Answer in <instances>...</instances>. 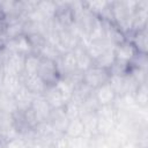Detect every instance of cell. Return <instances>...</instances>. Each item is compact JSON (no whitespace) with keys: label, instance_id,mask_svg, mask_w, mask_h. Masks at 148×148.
<instances>
[{"label":"cell","instance_id":"cell-9","mask_svg":"<svg viewBox=\"0 0 148 148\" xmlns=\"http://www.w3.org/2000/svg\"><path fill=\"white\" fill-rule=\"evenodd\" d=\"M22 84L35 96H40L44 95L47 84L42 80V77L38 74L35 75H22L21 76Z\"/></svg>","mask_w":148,"mask_h":148},{"label":"cell","instance_id":"cell-5","mask_svg":"<svg viewBox=\"0 0 148 148\" xmlns=\"http://www.w3.org/2000/svg\"><path fill=\"white\" fill-rule=\"evenodd\" d=\"M136 56H138V51L132 44V42L128 39H125L124 42L117 44L114 47V57L117 61L132 65Z\"/></svg>","mask_w":148,"mask_h":148},{"label":"cell","instance_id":"cell-7","mask_svg":"<svg viewBox=\"0 0 148 148\" xmlns=\"http://www.w3.org/2000/svg\"><path fill=\"white\" fill-rule=\"evenodd\" d=\"M94 97L99 106H110L114 103L118 96L110 82H106L94 90Z\"/></svg>","mask_w":148,"mask_h":148},{"label":"cell","instance_id":"cell-6","mask_svg":"<svg viewBox=\"0 0 148 148\" xmlns=\"http://www.w3.org/2000/svg\"><path fill=\"white\" fill-rule=\"evenodd\" d=\"M36 120L38 124L40 123H45L49 120V117L52 112V109L51 106L49 105L47 101L45 99V97L43 95L40 96H35L32 103H31V106H30Z\"/></svg>","mask_w":148,"mask_h":148},{"label":"cell","instance_id":"cell-14","mask_svg":"<svg viewBox=\"0 0 148 148\" xmlns=\"http://www.w3.org/2000/svg\"><path fill=\"white\" fill-rule=\"evenodd\" d=\"M64 135L68 139H74V138H81L86 135V130H84V125L81 120L80 117L77 118H73L69 119L67 123V126L65 128V133Z\"/></svg>","mask_w":148,"mask_h":148},{"label":"cell","instance_id":"cell-22","mask_svg":"<svg viewBox=\"0 0 148 148\" xmlns=\"http://www.w3.org/2000/svg\"><path fill=\"white\" fill-rule=\"evenodd\" d=\"M1 49H2V47H1V45H0V52H1Z\"/></svg>","mask_w":148,"mask_h":148},{"label":"cell","instance_id":"cell-15","mask_svg":"<svg viewBox=\"0 0 148 148\" xmlns=\"http://www.w3.org/2000/svg\"><path fill=\"white\" fill-rule=\"evenodd\" d=\"M45 99L47 101L49 105L51 106L52 110H58V109H62L66 104V102L64 101L62 96L60 95V92L58 91V89L54 86H50L46 88L44 95Z\"/></svg>","mask_w":148,"mask_h":148},{"label":"cell","instance_id":"cell-16","mask_svg":"<svg viewBox=\"0 0 148 148\" xmlns=\"http://www.w3.org/2000/svg\"><path fill=\"white\" fill-rule=\"evenodd\" d=\"M40 64V57L38 54H29L24 59V67H23V74L22 75H35L38 73Z\"/></svg>","mask_w":148,"mask_h":148},{"label":"cell","instance_id":"cell-2","mask_svg":"<svg viewBox=\"0 0 148 148\" xmlns=\"http://www.w3.org/2000/svg\"><path fill=\"white\" fill-rule=\"evenodd\" d=\"M109 79H110L109 69L95 65H92L90 68H88L86 72L82 73V82L92 90L109 82Z\"/></svg>","mask_w":148,"mask_h":148},{"label":"cell","instance_id":"cell-17","mask_svg":"<svg viewBox=\"0 0 148 148\" xmlns=\"http://www.w3.org/2000/svg\"><path fill=\"white\" fill-rule=\"evenodd\" d=\"M131 42L134 45V47L136 49L138 53L146 54L147 53V30H146V28L133 32V38Z\"/></svg>","mask_w":148,"mask_h":148},{"label":"cell","instance_id":"cell-21","mask_svg":"<svg viewBox=\"0 0 148 148\" xmlns=\"http://www.w3.org/2000/svg\"><path fill=\"white\" fill-rule=\"evenodd\" d=\"M5 29H6V21L3 17H0V45L1 46L5 43Z\"/></svg>","mask_w":148,"mask_h":148},{"label":"cell","instance_id":"cell-8","mask_svg":"<svg viewBox=\"0 0 148 148\" xmlns=\"http://www.w3.org/2000/svg\"><path fill=\"white\" fill-rule=\"evenodd\" d=\"M84 47H86L89 57L91 58V60L95 61L102 54H104L106 51L114 50L116 45L113 43H111L110 40H108V39L104 38V39H99V40H91Z\"/></svg>","mask_w":148,"mask_h":148},{"label":"cell","instance_id":"cell-19","mask_svg":"<svg viewBox=\"0 0 148 148\" xmlns=\"http://www.w3.org/2000/svg\"><path fill=\"white\" fill-rule=\"evenodd\" d=\"M54 87L58 89V91L60 92V95L62 96V98H64V101H65L66 103H68V102L73 98L74 87H73L68 81H66L65 79L59 77V80L56 82Z\"/></svg>","mask_w":148,"mask_h":148},{"label":"cell","instance_id":"cell-18","mask_svg":"<svg viewBox=\"0 0 148 148\" xmlns=\"http://www.w3.org/2000/svg\"><path fill=\"white\" fill-rule=\"evenodd\" d=\"M62 53L60 52V50L56 46V45H53V44H51V43H49V42H46L44 45H43V47L39 50V52H38V56L40 57V58H43V59H49V60H53V61H58L59 60V58H60V56H61Z\"/></svg>","mask_w":148,"mask_h":148},{"label":"cell","instance_id":"cell-10","mask_svg":"<svg viewBox=\"0 0 148 148\" xmlns=\"http://www.w3.org/2000/svg\"><path fill=\"white\" fill-rule=\"evenodd\" d=\"M21 87H22V81L20 76L2 74V79L0 82V90L5 96L13 98Z\"/></svg>","mask_w":148,"mask_h":148},{"label":"cell","instance_id":"cell-11","mask_svg":"<svg viewBox=\"0 0 148 148\" xmlns=\"http://www.w3.org/2000/svg\"><path fill=\"white\" fill-rule=\"evenodd\" d=\"M35 98V95L31 94L23 84L22 87L18 89V91L15 94V96L13 97V102L15 105L16 110L20 111H25L31 106V103Z\"/></svg>","mask_w":148,"mask_h":148},{"label":"cell","instance_id":"cell-1","mask_svg":"<svg viewBox=\"0 0 148 148\" xmlns=\"http://www.w3.org/2000/svg\"><path fill=\"white\" fill-rule=\"evenodd\" d=\"M1 67L2 74L6 75H14V76H22L23 67H24V59L25 57L18 53L9 52L2 47L1 50Z\"/></svg>","mask_w":148,"mask_h":148},{"label":"cell","instance_id":"cell-13","mask_svg":"<svg viewBox=\"0 0 148 148\" xmlns=\"http://www.w3.org/2000/svg\"><path fill=\"white\" fill-rule=\"evenodd\" d=\"M72 52H73V54L75 57V60H76L77 71H80L81 73L86 72L88 68H90L94 65V61L89 57V54H88V52H87V50L83 45L79 44Z\"/></svg>","mask_w":148,"mask_h":148},{"label":"cell","instance_id":"cell-4","mask_svg":"<svg viewBox=\"0 0 148 148\" xmlns=\"http://www.w3.org/2000/svg\"><path fill=\"white\" fill-rule=\"evenodd\" d=\"M37 74L47 84V87L54 86L56 82L60 77L57 62L53 61V60L43 59V58H40V64H39V68H38V73Z\"/></svg>","mask_w":148,"mask_h":148},{"label":"cell","instance_id":"cell-20","mask_svg":"<svg viewBox=\"0 0 148 148\" xmlns=\"http://www.w3.org/2000/svg\"><path fill=\"white\" fill-rule=\"evenodd\" d=\"M114 61H116L114 50H109L104 54H102L98 59H96L94 61V65L98 66V67H102V68H105V69H110Z\"/></svg>","mask_w":148,"mask_h":148},{"label":"cell","instance_id":"cell-12","mask_svg":"<svg viewBox=\"0 0 148 148\" xmlns=\"http://www.w3.org/2000/svg\"><path fill=\"white\" fill-rule=\"evenodd\" d=\"M5 21H6L5 42L7 39H12V38H15L20 35H23L24 18H22V17H10V18H5Z\"/></svg>","mask_w":148,"mask_h":148},{"label":"cell","instance_id":"cell-3","mask_svg":"<svg viewBox=\"0 0 148 148\" xmlns=\"http://www.w3.org/2000/svg\"><path fill=\"white\" fill-rule=\"evenodd\" d=\"M2 47L9 52H14V53H18V54H22L24 57L29 56V54H32L34 53V50H32V46H31V43L28 38V36L25 35H20L15 38H12V39H7Z\"/></svg>","mask_w":148,"mask_h":148}]
</instances>
